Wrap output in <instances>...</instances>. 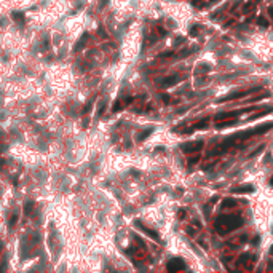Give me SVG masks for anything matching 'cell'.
<instances>
[{"label": "cell", "mask_w": 273, "mask_h": 273, "mask_svg": "<svg viewBox=\"0 0 273 273\" xmlns=\"http://www.w3.org/2000/svg\"><path fill=\"white\" fill-rule=\"evenodd\" d=\"M32 209H34V201H27L26 206H24V212L26 214H30Z\"/></svg>", "instance_id": "cell-1"}, {"label": "cell", "mask_w": 273, "mask_h": 273, "mask_svg": "<svg viewBox=\"0 0 273 273\" xmlns=\"http://www.w3.org/2000/svg\"><path fill=\"white\" fill-rule=\"evenodd\" d=\"M13 16H15V19H16V21H22V19H24V13H21V11L13 13Z\"/></svg>", "instance_id": "cell-2"}, {"label": "cell", "mask_w": 273, "mask_h": 273, "mask_svg": "<svg viewBox=\"0 0 273 273\" xmlns=\"http://www.w3.org/2000/svg\"><path fill=\"white\" fill-rule=\"evenodd\" d=\"M16 219H18V216L15 214V216H13V219L10 220V227H13V225H15V222H16Z\"/></svg>", "instance_id": "cell-3"}]
</instances>
